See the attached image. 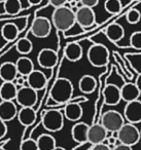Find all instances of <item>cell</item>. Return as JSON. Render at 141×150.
I'll list each match as a JSON object with an SVG mask.
<instances>
[{"label": "cell", "mask_w": 141, "mask_h": 150, "mask_svg": "<svg viewBox=\"0 0 141 150\" xmlns=\"http://www.w3.org/2000/svg\"><path fill=\"white\" fill-rule=\"evenodd\" d=\"M83 47L78 42H69L65 46L64 56L70 62H77L83 58Z\"/></svg>", "instance_id": "cell-19"}, {"label": "cell", "mask_w": 141, "mask_h": 150, "mask_svg": "<svg viewBox=\"0 0 141 150\" xmlns=\"http://www.w3.org/2000/svg\"><path fill=\"white\" fill-rule=\"evenodd\" d=\"M130 44L135 50H141V31L133 32L130 37Z\"/></svg>", "instance_id": "cell-32"}, {"label": "cell", "mask_w": 141, "mask_h": 150, "mask_svg": "<svg viewBox=\"0 0 141 150\" xmlns=\"http://www.w3.org/2000/svg\"><path fill=\"white\" fill-rule=\"evenodd\" d=\"M16 50L21 54H28L33 50V43H32V41L29 38L27 37L21 38L16 43Z\"/></svg>", "instance_id": "cell-29"}, {"label": "cell", "mask_w": 141, "mask_h": 150, "mask_svg": "<svg viewBox=\"0 0 141 150\" xmlns=\"http://www.w3.org/2000/svg\"><path fill=\"white\" fill-rule=\"evenodd\" d=\"M140 136H141V131H140Z\"/></svg>", "instance_id": "cell-45"}, {"label": "cell", "mask_w": 141, "mask_h": 150, "mask_svg": "<svg viewBox=\"0 0 141 150\" xmlns=\"http://www.w3.org/2000/svg\"><path fill=\"white\" fill-rule=\"evenodd\" d=\"M89 125L85 122H76L71 129V136L72 139L76 143L83 144L88 142V131H89Z\"/></svg>", "instance_id": "cell-17"}, {"label": "cell", "mask_w": 141, "mask_h": 150, "mask_svg": "<svg viewBox=\"0 0 141 150\" xmlns=\"http://www.w3.org/2000/svg\"><path fill=\"white\" fill-rule=\"evenodd\" d=\"M18 111V107L14 101H3L0 104V119L9 122L17 117Z\"/></svg>", "instance_id": "cell-16"}, {"label": "cell", "mask_w": 141, "mask_h": 150, "mask_svg": "<svg viewBox=\"0 0 141 150\" xmlns=\"http://www.w3.org/2000/svg\"><path fill=\"white\" fill-rule=\"evenodd\" d=\"M58 62V54L52 48H42L37 56V63L44 69H52Z\"/></svg>", "instance_id": "cell-12"}, {"label": "cell", "mask_w": 141, "mask_h": 150, "mask_svg": "<svg viewBox=\"0 0 141 150\" xmlns=\"http://www.w3.org/2000/svg\"><path fill=\"white\" fill-rule=\"evenodd\" d=\"M51 100L57 104L70 102L73 96V84L68 78L60 77L55 81L50 93Z\"/></svg>", "instance_id": "cell-2"}, {"label": "cell", "mask_w": 141, "mask_h": 150, "mask_svg": "<svg viewBox=\"0 0 141 150\" xmlns=\"http://www.w3.org/2000/svg\"><path fill=\"white\" fill-rule=\"evenodd\" d=\"M3 6L5 13L11 16L18 15L22 11L21 0H5L3 2Z\"/></svg>", "instance_id": "cell-28"}, {"label": "cell", "mask_w": 141, "mask_h": 150, "mask_svg": "<svg viewBox=\"0 0 141 150\" xmlns=\"http://www.w3.org/2000/svg\"><path fill=\"white\" fill-rule=\"evenodd\" d=\"M54 150H66L65 148H63V147H59V146H56V148H55Z\"/></svg>", "instance_id": "cell-41"}, {"label": "cell", "mask_w": 141, "mask_h": 150, "mask_svg": "<svg viewBox=\"0 0 141 150\" xmlns=\"http://www.w3.org/2000/svg\"><path fill=\"white\" fill-rule=\"evenodd\" d=\"M140 95L141 94L138 88H137V86H135V83H132V82L125 83L120 88V98L126 103L138 100Z\"/></svg>", "instance_id": "cell-20"}, {"label": "cell", "mask_w": 141, "mask_h": 150, "mask_svg": "<svg viewBox=\"0 0 141 150\" xmlns=\"http://www.w3.org/2000/svg\"><path fill=\"white\" fill-rule=\"evenodd\" d=\"M19 122L22 125L25 127H29V125H33L34 121L36 119V111L34 110L33 107H22L19 111H18L17 115Z\"/></svg>", "instance_id": "cell-21"}, {"label": "cell", "mask_w": 141, "mask_h": 150, "mask_svg": "<svg viewBox=\"0 0 141 150\" xmlns=\"http://www.w3.org/2000/svg\"><path fill=\"white\" fill-rule=\"evenodd\" d=\"M100 123L108 133H116L125 125V118L118 111L108 110L103 113Z\"/></svg>", "instance_id": "cell-6"}, {"label": "cell", "mask_w": 141, "mask_h": 150, "mask_svg": "<svg viewBox=\"0 0 141 150\" xmlns=\"http://www.w3.org/2000/svg\"><path fill=\"white\" fill-rule=\"evenodd\" d=\"M116 139L120 144L132 147L140 141V131L135 125L127 122L116 132Z\"/></svg>", "instance_id": "cell-4"}, {"label": "cell", "mask_w": 141, "mask_h": 150, "mask_svg": "<svg viewBox=\"0 0 141 150\" xmlns=\"http://www.w3.org/2000/svg\"><path fill=\"white\" fill-rule=\"evenodd\" d=\"M27 83L28 86L38 92V91H42L46 88V83H48V79H46V76L43 72L34 69L27 76Z\"/></svg>", "instance_id": "cell-14"}, {"label": "cell", "mask_w": 141, "mask_h": 150, "mask_svg": "<svg viewBox=\"0 0 141 150\" xmlns=\"http://www.w3.org/2000/svg\"><path fill=\"white\" fill-rule=\"evenodd\" d=\"M105 35L111 42H118L125 36V30L122 25L118 23H112L106 28Z\"/></svg>", "instance_id": "cell-22"}, {"label": "cell", "mask_w": 141, "mask_h": 150, "mask_svg": "<svg viewBox=\"0 0 141 150\" xmlns=\"http://www.w3.org/2000/svg\"><path fill=\"white\" fill-rule=\"evenodd\" d=\"M0 150H6L5 148H3V147H0Z\"/></svg>", "instance_id": "cell-43"}, {"label": "cell", "mask_w": 141, "mask_h": 150, "mask_svg": "<svg viewBox=\"0 0 141 150\" xmlns=\"http://www.w3.org/2000/svg\"><path fill=\"white\" fill-rule=\"evenodd\" d=\"M104 8L110 15H116L122 8V4L120 0H106L104 2Z\"/></svg>", "instance_id": "cell-30"}, {"label": "cell", "mask_w": 141, "mask_h": 150, "mask_svg": "<svg viewBox=\"0 0 141 150\" xmlns=\"http://www.w3.org/2000/svg\"><path fill=\"white\" fill-rule=\"evenodd\" d=\"M52 22L46 17H37L31 25V33L37 38H46L52 32Z\"/></svg>", "instance_id": "cell-9"}, {"label": "cell", "mask_w": 141, "mask_h": 150, "mask_svg": "<svg viewBox=\"0 0 141 150\" xmlns=\"http://www.w3.org/2000/svg\"><path fill=\"white\" fill-rule=\"evenodd\" d=\"M91 150H111V148L105 143H100L93 145V147L91 148Z\"/></svg>", "instance_id": "cell-37"}, {"label": "cell", "mask_w": 141, "mask_h": 150, "mask_svg": "<svg viewBox=\"0 0 141 150\" xmlns=\"http://www.w3.org/2000/svg\"><path fill=\"white\" fill-rule=\"evenodd\" d=\"M83 110L77 102H69L64 107V117L70 121H78L83 117Z\"/></svg>", "instance_id": "cell-18"}, {"label": "cell", "mask_w": 141, "mask_h": 150, "mask_svg": "<svg viewBox=\"0 0 141 150\" xmlns=\"http://www.w3.org/2000/svg\"><path fill=\"white\" fill-rule=\"evenodd\" d=\"M67 2H68V0H48V3H50L54 8L64 6V5L67 4Z\"/></svg>", "instance_id": "cell-35"}, {"label": "cell", "mask_w": 141, "mask_h": 150, "mask_svg": "<svg viewBox=\"0 0 141 150\" xmlns=\"http://www.w3.org/2000/svg\"><path fill=\"white\" fill-rule=\"evenodd\" d=\"M38 150H54L57 146L56 139L50 134H42L36 139Z\"/></svg>", "instance_id": "cell-26"}, {"label": "cell", "mask_w": 141, "mask_h": 150, "mask_svg": "<svg viewBox=\"0 0 141 150\" xmlns=\"http://www.w3.org/2000/svg\"><path fill=\"white\" fill-rule=\"evenodd\" d=\"M134 83H135V86H137V88H138L139 92H140V94H141V73L137 76L136 81H135Z\"/></svg>", "instance_id": "cell-39"}, {"label": "cell", "mask_w": 141, "mask_h": 150, "mask_svg": "<svg viewBox=\"0 0 141 150\" xmlns=\"http://www.w3.org/2000/svg\"><path fill=\"white\" fill-rule=\"evenodd\" d=\"M37 92L30 86H22L18 88L16 101L21 107H34L37 103Z\"/></svg>", "instance_id": "cell-8"}, {"label": "cell", "mask_w": 141, "mask_h": 150, "mask_svg": "<svg viewBox=\"0 0 141 150\" xmlns=\"http://www.w3.org/2000/svg\"><path fill=\"white\" fill-rule=\"evenodd\" d=\"M21 150H38L36 140L34 139H27L23 141L21 145Z\"/></svg>", "instance_id": "cell-33"}, {"label": "cell", "mask_w": 141, "mask_h": 150, "mask_svg": "<svg viewBox=\"0 0 141 150\" xmlns=\"http://www.w3.org/2000/svg\"><path fill=\"white\" fill-rule=\"evenodd\" d=\"M16 66H17V70L19 75L21 76H26L27 77L28 75L34 70V64L32 62V60L28 57H21L17 60L16 62Z\"/></svg>", "instance_id": "cell-24"}, {"label": "cell", "mask_w": 141, "mask_h": 150, "mask_svg": "<svg viewBox=\"0 0 141 150\" xmlns=\"http://www.w3.org/2000/svg\"><path fill=\"white\" fill-rule=\"evenodd\" d=\"M75 23L83 29L91 28L96 23V13L93 8L83 6L77 8L75 11Z\"/></svg>", "instance_id": "cell-7"}, {"label": "cell", "mask_w": 141, "mask_h": 150, "mask_svg": "<svg viewBox=\"0 0 141 150\" xmlns=\"http://www.w3.org/2000/svg\"><path fill=\"white\" fill-rule=\"evenodd\" d=\"M111 150H133L131 146L124 145V144H116L113 148H111Z\"/></svg>", "instance_id": "cell-38"}, {"label": "cell", "mask_w": 141, "mask_h": 150, "mask_svg": "<svg viewBox=\"0 0 141 150\" xmlns=\"http://www.w3.org/2000/svg\"><path fill=\"white\" fill-rule=\"evenodd\" d=\"M3 102V100H2V98H1V95H0V104Z\"/></svg>", "instance_id": "cell-42"}, {"label": "cell", "mask_w": 141, "mask_h": 150, "mask_svg": "<svg viewBox=\"0 0 141 150\" xmlns=\"http://www.w3.org/2000/svg\"><path fill=\"white\" fill-rule=\"evenodd\" d=\"M18 70L16 63L4 62L0 65V79L3 82H14L18 77Z\"/></svg>", "instance_id": "cell-15"}, {"label": "cell", "mask_w": 141, "mask_h": 150, "mask_svg": "<svg viewBox=\"0 0 141 150\" xmlns=\"http://www.w3.org/2000/svg\"><path fill=\"white\" fill-rule=\"evenodd\" d=\"M124 118L132 125L141 122V101L135 100L128 102L124 108Z\"/></svg>", "instance_id": "cell-10"}, {"label": "cell", "mask_w": 141, "mask_h": 150, "mask_svg": "<svg viewBox=\"0 0 141 150\" xmlns=\"http://www.w3.org/2000/svg\"><path fill=\"white\" fill-rule=\"evenodd\" d=\"M88 61L93 67L101 68L107 65L109 61V50L105 45L100 43H95L88 50Z\"/></svg>", "instance_id": "cell-3"}, {"label": "cell", "mask_w": 141, "mask_h": 150, "mask_svg": "<svg viewBox=\"0 0 141 150\" xmlns=\"http://www.w3.org/2000/svg\"><path fill=\"white\" fill-rule=\"evenodd\" d=\"M4 1H5V0H0V3H3Z\"/></svg>", "instance_id": "cell-44"}, {"label": "cell", "mask_w": 141, "mask_h": 150, "mask_svg": "<svg viewBox=\"0 0 141 150\" xmlns=\"http://www.w3.org/2000/svg\"><path fill=\"white\" fill-rule=\"evenodd\" d=\"M42 125L48 132L56 133L64 127V114L58 109H50L42 115Z\"/></svg>", "instance_id": "cell-5"}, {"label": "cell", "mask_w": 141, "mask_h": 150, "mask_svg": "<svg viewBox=\"0 0 141 150\" xmlns=\"http://www.w3.org/2000/svg\"><path fill=\"white\" fill-rule=\"evenodd\" d=\"M108 138V132L101 123H94L90 125L88 131V142L92 145L103 143Z\"/></svg>", "instance_id": "cell-11"}, {"label": "cell", "mask_w": 141, "mask_h": 150, "mask_svg": "<svg viewBox=\"0 0 141 150\" xmlns=\"http://www.w3.org/2000/svg\"><path fill=\"white\" fill-rule=\"evenodd\" d=\"M104 103L108 106H116L122 101L120 88L116 84L109 83L104 88L103 91Z\"/></svg>", "instance_id": "cell-13"}, {"label": "cell", "mask_w": 141, "mask_h": 150, "mask_svg": "<svg viewBox=\"0 0 141 150\" xmlns=\"http://www.w3.org/2000/svg\"><path fill=\"white\" fill-rule=\"evenodd\" d=\"M140 19H141V13L136 8H131L126 15L127 22L129 24H131V25H135V24L139 23Z\"/></svg>", "instance_id": "cell-31"}, {"label": "cell", "mask_w": 141, "mask_h": 150, "mask_svg": "<svg viewBox=\"0 0 141 150\" xmlns=\"http://www.w3.org/2000/svg\"><path fill=\"white\" fill-rule=\"evenodd\" d=\"M27 1H28V4L31 5V6H34V5H38V4H39L42 0H27Z\"/></svg>", "instance_id": "cell-40"}, {"label": "cell", "mask_w": 141, "mask_h": 150, "mask_svg": "<svg viewBox=\"0 0 141 150\" xmlns=\"http://www.w3.org/2000/svg\"><path fill=\"white\" fill-rule=\"evenodd\" d=\"M79 2L83 6L91 7L94 8L95 6H97L98 3H99V0H79Z\"/></svg>", "instance_id": "cell-34"}, {"label": "cell", "mask_w": 141, "mask_h": 150, "mask_svg": "<svg viewBox=\"0 0 141 150\" xmlns=\"http://www.w3.org/2000/svg\"><path fill=\"white\" fill-rule=\"evenodd\" d=\"M18 93V88L15 82H3L0 86V95L3 101H14Z\"/></svg>", "instance_id": "cell-25"}, {"label": "cell", "mask_w": 141, "mask_h": 150, "mask_svg": "<svg viewBox=\"0 0 141 150\" xmlns=\"http://www.w3.org/2000/svg\"><path fill=\"white\" fill-rule=\"evenodd\" d=\"M7 133V125L5 121H3L2 119H0V139L5 137Z\"/></svg>", "instance_id": "cell-36"}, {"label": "cell", "mask_w": 141, "mask_h": 150, "mask_svg": "<svg viewBox=\"0 0 141 150\" xmlns=\"http://www.w3.org/2000/svg\"><path fill=\"white\" fill-rule=\"evenodd\" d=\"M78 88L83 94H93L97 88V81L92 75L85 74L79 79Z\"/></svg>", "instance_id": "cell-23"}, {"label": "cell", "mask_w": 141, "mask_h": 150, "mask_svg": "<svg viewBox=\"0 0 141 150\" xmlns=\"http://www.w3.org/2000/svg\"><path fill=\"white\" fill-rule=\"evenodd\" d=\"M19 33V28L14 23H7L1 28V35H2L3 39L6 41H14L18 37Z\"/></svg>", "instance_id": "cell-27"}, {"label": "cell", "mask_w": 141, "mask_h": 150, "mask_svg": "<svg viewBox=\"0 0 141 150\" xmlns=\"http://www.w3.org/2000/svg\"><path fill=\"white\" fill-rule=\"evenodd\" d=\"M52 25L58 31L67 32L75 25V13L67 5L55 8L52 13Z\"/></svg>", "instance_id": "cell-1"}]
</instances>
